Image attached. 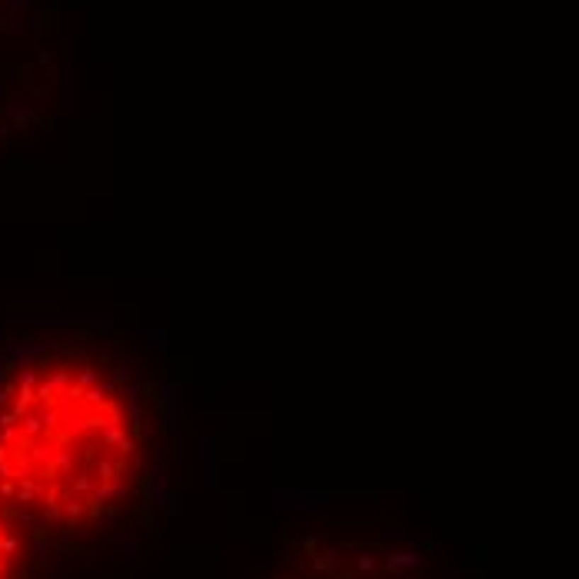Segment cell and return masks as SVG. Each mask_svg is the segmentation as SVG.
I'll return each mask as SVG.
<instances>
[{
  "label": "cell",
  "mask_w": 579,
  "mask_h": 579,
  "mask_svg": "<svg viewBox=\"0 0 579 579\" xmlns=\"http://www.w3.org/2000/svg\"><path fill=\"white\" fill-rule=\"evenodd\" d=\"M137 453L127 396L87 356H44L0 386V500L13 513L97 523L127 496Z\"/></svg>",
  "instance_id": "cell-1"
},
{
  "label": "cell",
  "mask_w": 579,
  "mask_h": 579,
  "mask_svg": "<svg viewBox=\"0 0 579 579\" xmlns=\"http://www.w3.org/2000/svg\"><path fill=\"white\" fill-rule=\"evenodd\" d=\"M21 569V536L13 526V510L0 500V579H17Z\"/></svg>",
  "instance_id": "cell-2"
}]
</instances>
